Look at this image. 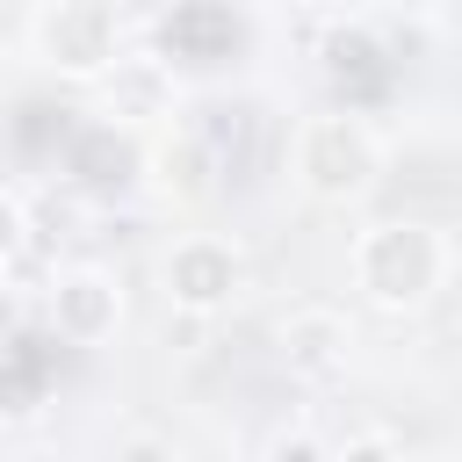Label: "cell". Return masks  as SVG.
<instances>
[{
  "label": "cell",
  "mask_w": 462,
  "mask_h": 462,
  "mask_svg": "<svg viewBox=\"0 0 462 462\" xmlns=\"http://www.w3.org/2000/svg\"><path fill=\"white\" fill-rule=\"evenodd\" d=\"M289 173L318 209H361L383 188V130L361 108H310L289 137Z\"/></svg>",
  "instance_id": "cell-2"
},
{
  "label": "cell",
  "mask_w": 462,
  "mask_h": 462,
  "mask_svg": "<svg viewBox=\"0 0 462 462\" xmlns=\"http://www.w3.org/2000/svg\"><path fill=\"white\" fill-rule=\"evenodd\" d=\"M14 325H22V296H14V274H0V346L14 339Z\"/></svg>",
  "instance_id": "cell-12"
},
{
  "label": "cell",
  "mask_w": 462,
  "mask_h": 462,
  "mask_svg": "<svg viewBox=\"0 0 462 462\" xmlns=\"http://www.w3.org/2000/svg\"><path fill=\"white\" fill-rule=\"evenodd\" d=\"M108 462H180V448H173L166 433H123Z\"/></svg>",
  "instance_id": "cell-10"
},
{
  "label": "cell",
  "mask_w": 462,
  "mask_h": 462,
  "mask_svg": "<svg viewBox=\"0 0 462 462\" xmlns=\"http://www.w3.org/2000/svg\"><path fill=\"white\" fill-rule=\"evenodd\" d=\"M245 289H253L245 245L224 238V231H180V238L159 253V296H166V310H180V318H224Z\"/></svg>",
  "instance_id": "cell-4"
},
{
  "label": "cell",
  "mask_w": 462,
  "mask_h": 462,
  "mask_svg": "<svg viewBox=\"0 0 462 462\" xmlns=\"http://www.w3.org/2000/svg\"><path fill=\"white\" fill-rule=\"evenodd\" d=\"M72 462H108V455H72Z\"/></svg>",
  "instance_id": "cell-13"
},
{
  "label": "cell",
  "mask_w": 462,
  "mask_h": 462,
  "mask_svg": "<svg viewBox=\"0 0 462 462\" xmlns=\"http://www.w3.org/2000/svg\"><path fill=\"white\" fill-rule=\"evenodd\" d=\"M43 310H51V332L65 346H108L123 332V274L101 260H72L51 274Z\"/></svg>",
  "instance_id": "cell-5"
},
{
  "label": "cell",
  "mask_w": 462,
  "mask_h": 462,
  "mask_svg": "<svg viewBox=\"0 0 462 462\" xmlns=\"http://www.w3.org/2000/svg\"><path fill=\"white\" fill-rule=\"evenodd\" d=\"M448 274H455V245H448V231L426 224V217H375V224H361L354 245H346V282H354V296H361L368 310H383V318H419V310H433L440 289H448Z\"/></svg>",
  "instance_id": "cell-1"
},
{
  "label": "cell",
  "mask_w": 462,
  "mask_h": 462,
  "mask_svg": "<svg viewBox=\"0 0 462 462\" xmlns=\"http://www.w3.org/2000/svg\"><path fill=\"white\" fill-rule=\"evenodd\" d=\"M332 462H404V455H397V440H383V433H354V440L332 448Z\"/></svg>",
  "instance_id": "cell-11"
},
{
  "label": "cell",
  "mask_w": 462,
  "mask_h": 462,
  "mask_svg": "<svg viewBox=\"0 0 462 462\" xmlns=\"http://www.w3.org/2000/svg\"><path fill=\"white\" fill-rule=\"evenodd\" d=\"M29 231H36V224H29V202L0 188V274H14V267L29 260Z\"/></svg>",
  "instance_id": "cell-8"
},
{
  "label": "cell",
  "mask_w": 462,
  "mask_h": 462,
  "mask_svg": "<svg viewBox=\"0 0 462 462\" xmlns=\"http://www.w3.org/2000/svg\"><path fill=\"white\" fill-rule=\"evenodd\" d=\"M116 7H123V0H116Z\"/></svg>",
  "instance_id": "cell-14"
},
{
  "label": "cell",
  "mask_w": 462,
  "mask_h": 462,
  "mask_svg": "<svg viewBox=\"0 0 462 462\" xmlns=\"http://www.w3.org/2000/svg\"><path fill=\"white\" fill-rule=\"evenodd\" d=\"M159 166H166V195H180V202H202L209 195V152L195 137H173L159 152Z\"/></svg>",
  "instance_id": "cell-7"
},
{
  "label": "cell",
  "mask_w": 462,
  "mask_h": 462,
  "mask_svg": "<svg viewBox=\"0 0 462 462\" xmlns=\"http://www.w3.org/2000/svg\"><path fill=\"white\" fill-rule=\"evenodd\" d=\"M260 462H332V448H325L310 426H282V433L260 448Z\"/></svg>",
  "instance_id": "cell-9"
},
{
  "label": "cell",
  "mask_w": 462,
  "mask_h": 462,
  "mask_svg": "<svg viewBox=\"0 0 462 462\" xmlns=\"http://www.w3.org/2000/svg\"><path fill=\"white\" fill-rule=\"evenodd\" d=\"M282 361H289V375H303V383H332V375H346V361H354V325H346L339 310L310 303V310H296V318L282 325Z\"/></svg>",
  "instance_id": "cell-6"
},
{
  "label": "cell",
  "mask_w": 462,
  "mask_h": 462,
  "mask_svg": "<svg viewBox=\"0 0 462 462\" xmlns=\"http://www.w3.org/2000/svg\"><path fill=\"white\" fill-rule=\"evenodd\" d=\"M123 43L130 29L116 0H36L29 14V58L72 87H108L123 65Z\"/></svg>",
  "instance_id": "cell-3"
}]
</instances>
